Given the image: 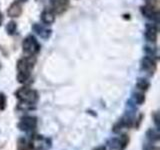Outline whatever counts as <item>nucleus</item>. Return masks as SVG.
<instances>
[{"label": "nucleus", "mask_w": 160, "mask_h": 150, "mask_svg": "<svg viewBox=\"0 0 160 150\" xmlns=\"http://www.w3.org/2000/svg\"><path fill=\"white\" fill-rule=\"evenodd\" d=\"M145 37L150 42H156L157 40V28L154 25L149 24L146 26L145 30Z\"/></svg>", "instance_id": "f8f14e48"}, {"label": "nucleus", "mask_w": 160, "mask_h": 150, "mask_svg": "<svg viewBox=\"0 0 160 150\" xmlns=\"http://www.w3.org/2000/svg\"><path fill=\"white\" fill-rule=\"evenodd\" d=\"M2 21H3V16H2V14L0 13V26H1V24H2Z\"/></svg>", "instance_id": "b1692460"}, {"label": "nucleus", "mask_w": 160, "mask_h": 150, "mask_svg": "<svg viewBox=\"0 0 160 150\" xmlns=\"http://www.w3.org/2000/svg\"><path fill=\"white\" fill-rule=\"evenodd\" d=\"M129 143L127 134H121L119 137H112L107 140V146L112 150H125Z\"/></svg>", "instance_id": "39448f33"}, {"label": "nucleus", "mask_w": 160, "mask_h": 150, "mask_svg": "<svg viewBox=\"0 0 160 150\" xmlns=\"http://www.w3.org/2000/svg\"><path fill=\"white\" fill-rule=\"evenodd\" d=\"M41 20L45 24H52L55 21V14L52 10H44L41 13Z\"/></svg>", "instance_id": "4468645a"}, {"label": "nucleus", "mask_w": 160, "mask_h": 150, "mask_svg": "<svg viewBox=\"0 0 160 150\" xmlns=\"http://www.w3.org/2000/svg\"><path fill=\"white\" fill-rule=\"evenodd\" d=\"M141 12L142 14L144 15L145 17L148 18V19H157L158 18V11L156 7L154 6H151V5H145V6H142L141 7Z\"/></svg>", "instance_id": "9b49d317"}, {"label": "nucleus", "mask_w": 160, "mask_h": 150, "mask_svg": "<svg viewBox=\"0 0 160 150\" xmlns=\"http://www.w3.org/2000/svg\"><path fill=\"white\" fill-rule=\"evenodd\" d=\"M133 124H134V117L131 114H126L121 119H119V121H117L113 125L112 131L114 133H120L123 129H129L130 127H132Z\"/></svg>", "instance_id": "0eeeda50"}, {"label": "nucleus", "mask_w": 160, "mask_h": 150, "mask_svg": "<svg viewBox=\"0 0 160 150\" xmlns=\"http://www.w3.org/2000/svg\"><path fill=\"white\" fill-rule=\"evenodd\" d=\"M147 1H148V2H149V1H151V0H147Z\"/></svg>", "instance_id": "393cba45"}, {"label": "nucleus", "mask_w": 160, "mask_h": 150, "mask_svg": "<svg viewBox=\"0 0 160 150\" xmlns=\"http://www.w3.org/2000/svg\"><path fill=\"white\" fill-rule=\"evenodd\" d=\"M133 99H134L135 103H137L138 105H142L145 102V95L142 91L136 92L133 94Z\"/></svg>", "instance_id": "a211bd4d"}, {"label": "nucleus", "mask_w": 160, "mask_h": 150, "mask_svg": "<svg viewBox=\"0 0 160 150\" xmlns=\"http://www.w3.org/2000/svg\"><path fill=\"white\" fill-rule=\"evenodd\" d=\"M22 48L23 51L27 54V56H34L35 54H37L40 50V45L35 37L32 35H29L24 39L22 43Z\"/></svg>", "instance_id": "423d86ee"}, {"label": "nucleus", "mask_w": 160, "mask_h": 150, "mask_svg": "<svg viewBox=\"0 0 160 150\" xmlns=\"http://www.w3.org/2000/svg\"><path fill=\"white\" fill-rule=\"evenodd\" d=\"M22 13V1L21 0H15V1L10 5L7 14L9 17H19Z\"/></svg>", "instance_id": "1a4fd4ad"}, {"label": "nucleus", "mask_w": 160, "mask_h": 150, "mask_svg": "<svg viewBox=\"0 0 160 150\" xmlns=\"http://www.w3.org/2000/svg\"><path fill=\"white\" fill-rule=\"evenodd\" d=\"M17 148L18 150H30L29 140L24 137H20L17 141Z\"/></svg>", "instance_id": "2eb2a0df"}, {"label": "nucleus", "mask_w": 160, "mask_h": 150, "mask_svg": "<svg viewBox=\"0 0 160 150\" xmlns=\"http://www.w3.org/2000/svg\"><path fill=\"white\" fill-rule=\"evenodd\" d=\"M15 96L19 100L20 104H24L26 106L35 105L39 100V95L36 90L30 88L28 86H24L19 88L15 92Z\"/></svg>", "instance_id": "f03ea898"}, {"label": "nucleus", "mask_w": 160, "mask_h": 150, "mask_svg": "<svg viewBox=\"0 0 160 150\" xmlns=\"http://www.w3.org/2000/svg\"><path fill=\"white\" fill-rule=\"evenodd\" d=\"M30 150H49L51 148V140L39 134H33L29 139Z\"/></svg>", "instance_id": "7ed1b4c3"}, {"label": "nucleus", "mask_w": 160, "mask_h": 150, "mask_svg": "<svg viewBox=\"0 0 160 150\" xmlns=\"http://www.w3.org/2000/svg\"><path fill=\"white\" fill-rule=\"evenodd\" d=\"M141 67L144 71L152 75L155 72V70H156V62L150 56H145L141 61Z\"/></svg>", "instance_id": "6e6552de"}, {"label": "nucleus", "mask_w": 160, "mask_h": 150, "mask_svg": "<svg viewBox=\"0 0 160 150\" xmlns=\"http://www.w3.org/2000/svg\"><path fill=\"white\" fill-rule=\"evenodd\" d=\"M143 150H160V149L158 146H155L153 144H147V145H145Z\"/></svg>", "instance_id": "4be33fe9"}, {"label": "nucleus", "mask_w": 160, "mask_h": 150, "mask_svg": "<svg viewBox=\"0 0 160 150\" xmlns=\"http://www.w3.org/2000/svg\"><path fill=\"white\" fill-rule=\"evenodd\" d=\"M52 11L54 14H62L68 8V0H52Z\"/></svg>", "instance_id": "9d476101"}, {"label": "nucleus", "mask_w": 160, "mask_h": 150, "mask_svg": "<svg viewBox=\"0 0 160 150\" xmlns=\"http://www.w3.org/2000/svg\"><path fill=\"white\" fill-rule=\"evenodd\" d=\"M34 29H35V31H36L40 36L43 37V38H48L50 36V34H51V31H50V30L45 29L41 26H39V25H35Z\"/></svg>", "instance_id": "dca6fc26"}, {"label": "nucleus", "mask_w": 160, "mask_h": 150, "mask_svg": "<svg viewBox=\"0 0 160 150\" xmlns=\"http://www.w3.org/2000/svg\"><path fill=\"white\" fill-rule=\"evenodd\" d=\"M158 120H159V114H158V112H155L154 115H153V121H154V124H155V126H156L157 129H159V122H158Z\"/></svg>", "instance_id": "412c9836"}, {"label": "nucleus", "mask_w": 160, "mask_h": 150, "mask_svg": "<svg viewBox=\"0 0 160 150\" xmlns=\"http://www.w3.org/2000/svg\"><path fill=\"white\" fill-rule=\"evenodd\" d=\"M93 150H106V147H105L104 145H101V146H98L96 148H94Z\"/></svg>", "instance_id": "5701e85b"}, {"label": "nucleus", "mask_w": 160, "mask_h": 150, "mask_svg": "<svg viewBox=\"0 0 160 150\" xmlns=\"http://www.w3.org/2000/svg\"><path fill=\"white\" fill-rule=\"evenodd\" d=\"M150 84L147 80L145 79H138V81L136 83V87L140 90V91H146V90L149 88Z\"/></svg>", "instance_id": "f3484780"}, {"label": "nucleus", "mask_w": 160, "mask_h": 150, "mask_svg": "<svg viewBox=\"0 0 160 150\" xmlns=\"http://www.w3.org/2000/svg\"><path fill=\"white\" fill-rule=\"evenodd\" d=\"M146 138L150 142H158L160 139L159 129L157 128H149L146 131Z\"/></svg>", "instance_id": "ddd939ff"}, {"label": "nucleus", "mask_w": 160, "mask_h": 150, "mask_svg": "<svg viewBox=\"0 0 160 150\" xmlns=\"http://www.w3.org/2000/svg\"><path fill=\"white\" fill-rule=\"evenodd\" d=\"M36 59L34 56H26L17 61V80L19 83H26L31 78V71Z\"/></svg>", "instance_id": "f257e3e1"}, {"label": "nucleus", "mask_w": 160, "mask_h": 150, "mask_svg": "<svg viewBox=\"0 0 160 150\" xmlns=\"http://www.w3.org/2000/svg\"><path fill=\"white\" fill-rule=\"evenodd\" d=\"M7 105V98L4 93H0V111H3L6 108Z\"/></svg>", "instance_id": "aec40b11"}, {"label": "nucleus", "mask_w": 160, "mask_h": 150, "mask_svg": "<svg viewBox=\"0 0 160 150\" xmlns=\"http://www.w3.org/2000/svg\"><path fill=\"white\" fill-rule=\"evenodd\" d=\"M38 125V119L35 116H30V115H26L23 116L20 121L17 124V128L20 131L26 132V133H31L35 131Z\"/></svg>", "instance_id": "20e7f679"}, {"label": "nucleus", "mask_w": 160, "mask_h": 150, "mask_svg": "<svg viewBox=\"0 0 160 150\" xmlns=\"http://www.w3.org/2000/svg\"><path fill=\"white\" fill-rule=\"evenodd\" d=\"M16 29H17V25H16V23H15L14 21H10V22L7 24V26H6L7 33L10 34V35L14 34L15 31H16Z\"/></svg>", "instance_id": "6ab92c4d"}]
</instances>
